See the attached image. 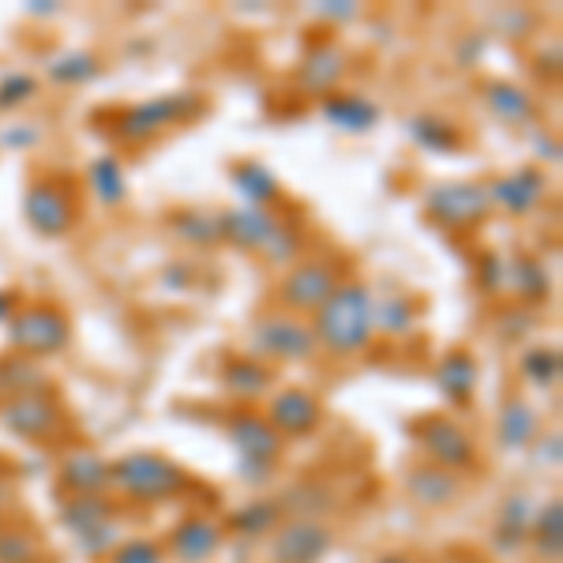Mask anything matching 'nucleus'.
Wrapping results in <instances>:
<instances>
[{"label":"nucleus","mask_w":563,"mask_h":563,"mask_svg":"<svg viewBox=\"0 0 563 563\" xmlns=\"http://www.w3.org/2000/svg\"><path fill=\"white\" fill-rule=\"evenodd\" d=\"M312 331L323 353L331 357H357L376 339V294L368 282L342 278L339 289L312 316Z\"/></svg>","instance_id":"nucleus-1"},{"label":"nucleus","mask_w":563,"mask_h":563,"mask_svg":"<svg viewBox=\"0 0 563 563\" xmlns=\"http://www.w3.org/2000/svg\"><path fill=\"white\" fill-rule=\"evenodd\" d=\"M192 488V477L174 459L154 451H132L109 462V493L129 504H169Z\"/></svg>","instance_id":"nucleus-2"},{"label":"nucleus","mask_w":563,"mask_h":563,"mask_svg":"<svg viewBox=\"0 0 563 563\" xmlns=\"http://www.w3.org/2000/svg\"><path fill=\"white\" fill-rule=\"evenodd\" d=\"M207 113V98L199 90H174V95H158L147 102H135L121 109L113 121V135L124 147H143V143L158 140L162 132L188 124Z\"/></svg>","instance_id":"nucleus-3"},{"label":"nucleus","mask_w":563,"mask_h":563,"mask_svg":"<svg viewBox=\"0 0 563 563\" xmlns=\"http://www.w3.org/2000/svg\"><path fill=\"white\" fill-rule=\"evenodd\" d=\"M249 350L252 357L267 361V365L271 361H312L320 353V342H316L312 320L267 308L249 327Z\"/></svg>","instance_id":"nucleus-4"},{"label":"nucleus","mask_w":563,"mask_h":563,"mask_svg":"<svg viewBox=\"0 0 563 563\" xmlns=\"http://www.w3.org/2000/svg\"><path fill=\"white\" fill-rule=\"evenodd\" d=\"M225 435H230L233 451L241 459V477L256 488L267 485L282 462V451H286V440L275 432V424L256 410H241L230 417Z\"/></svg>","instance_id":"nucleus-5"},{"label":"nucleus","mask_w":563,"mask_h":563,"mask_svg":"<svg viewBox=\"0 0 563 563\" xmlns=\"http://www.w3.org/2000/svg\"><path fill=\"white\" fill-rule=\"evenodd\" d=\"M71 342V323L65 308L38 301V305H20L15 316L8 320V346L23 357H53V353L68 350Z\"/></svg>","instance_id":"nucleus-6"},{"label":"nucleus","mask_w":563,"mask_h":563,"mask_svg":"<svg viewBox=\"0 0 563 563\" xmlns=\"http://www.w3.org/2000/svg\"><path fill=\"white\" fill-rule=\"evenodd\" d=\"M23 214H26V225H31L38 238H49V241L65 238L79 222L76 188H71L65 177H38L23 196Z\"/></svg>","instance_id":"nucleus-7"},{"label":"nucleus","mask_w":563,"mask_h":563,"mask_svg":"<svg viewBox=\"0 0 563 563\" xmlns=\"http://www.w3.org/2000/svg\"><path fill=\"white\" fill-rule=\"evenodd\" d=\"M339 282H342L339 263H334L331 256L297 260L278 286V308L282 312H294V316H305L308 320V316L320 312V305L334 294V289H339Z\"/></svg>","instance_id":"nucleus-8"},{"label":"nucleus","mask_w":563,"mask_h":563,"mask_svg":"<svg viewBox=\"0 0 563 563\" xmlns=\"http://www.w3.org/2000/svg\"><path fill=\"white\" fill-rule=\"evenodd\" d=\"M424 214L435 225L466 233L493 214V203H488V188L481 180H443L424 192Z\"/></svg>","instance_id":"nucleus-9"},{"label":"nucleus","mask_w":563,"mask_h":563,"mask_svg":"<svg viewBox=\"0 0 563 563\" xmlns=\"http://www.w3.org/2000/svg\"><path fill=\"white\" fill-rule=\"evenodd\" d=\"M413 435L424 451V462H432V466H443V470H451V474H466V470L477 466L474 435L462 429L455 417H448V413L424 417V421H417Z\"/></svg>","instance_id":"nucleus-10"},{"label":"nucleus","mask_w":563,"mask_h":563,"mask_svg":"<svg viewBox=\"0 0 563 563\" xmlns=\"http://www.w3.org/2000/svg\"><path fill=\"white\" fill-rule=\"evenodd\" d=\"M0 424L20 440H53L65 429V410H60L57 395L49 387L26 390V395L0 402Z\"/></svg>","instance_id":"nucleus-11"},{"label":"nucleus","mask_w":563,"mask_h":563,"mask_svg":"<svg viewBox=\"0 0 563 563\" xmlns=\"http://www.w3.org/2000/svg\"><path fill=\"white\" fill-rule=\"evenodd\" d=\"M334 549V526L327 519H282L271 538V563H320Z\"/></svg>","instance_id":"nucleus-12"},{"label":"nucleus","mask_w":563,"mask_h":563,"mask_svg":"<svg viewBox=\"0 0 563 563\" xmlns=\"http://www.w3.org/2000/svg\"><path fill=\"white\" fill-rule=\"evenodd\" d=\"M275 432L282 440H301V435H312L323 421V402L312 395L308 387H282L271 395L267 410H263Z\"/></svg>","instance_id":"nucleus-13"},{"label":"nucleus","mask_w":563,"mask_h":563,"mask_svg":"<svg viewBox=\"0 0 563 563\" xmlns=\"http://www.w3.org/2000/svg\"><path fill=\"white\" fill-rule=\"evenodd\" d=\"M485 188H488V203L511 218H522L538 211L541 199L549 196V174L541 166H519L504 177H493Z\"/></svg>","instance_id":"nucleus-14"},{"label":"nucleus","mask_w":563,"mask_h":563,"mask_svg":"<svg viewBox=\"0 0 563 563\" xmlns=\"http://www.w3.org/2000/svg\"><path fill=\"white\" fill-rule=\"evenodd\" d=\"M222 541H225L222 522L207 519V515H188V519L177 522L174 533L162 541V549H166L177 563H207L211 556H218Z\"/></svg>","instance_id":"nucleus-15"},{"label":"nucleus","mask_w":563,"mask_h":563,"mask_svg":"<svg viewBox=\"0 0 563 563\" xmlns=\"http://www.w3.org/2000/svg\"><path fill=\"white\" fill-rule=\"evenodd\" d=\"M342 76H346V53L339 49V42H312L297 65V87L308 95H334Z\"/></svg>","instance_id":"nucleus-16"},{"label":"nucleus","mask_w":563,"mask_h":563,"mask_svg":"<svg viewBox=\"0 0 563 563\" xmlns=\"http://www.w3.org/2000/svg\"><path fill=\"white\" fill-rule=\"evenodd\" d=\"M406 493L417 507L440 511V507H451L462 496V474H451V470L432 466V462H417L406 474Z\"/></svg>","instance_id":"nucleus-17"},{"label":"nucleus","mask_w":563,"mask_h":563,"mask_svg":"<svg viewBox=\"0 0 563 563\" xmlns=\"http://www.w3.org/2000/svg\"><path fill=\"white\" fill-rule=\"evenodd\" d=\"M222 387L241 402H256L275 387V368L267 361L252 357V353H230L222 361Z\"/></svg>","instance_id":"nucleus-18"},{"label":"nucleus","mask_w":563,"mask_h":563,"mask_svg":"<svg viewBox=\"0 0 563 563\" xmlns=\"http://www.w3.org/2000/svg\"><path fill=\"white\" fill-rule=\"evenodd\" d=\"M435 390L448 398L451 406H470L477 390V357L470 350H448L432 368Z\"/></svg>","instance_id":"nucleus-19"},{"label":"nucleus","mask_w":563,"mask_h":563,"mask_svg":"<svg viewBox=\"0 0 563 563\" xmlns=\"http://www.w3.org/2000/svg\"><path fill=\"white\" fill-rule=\"evenodd\" d=\"M275 222H278L275 211H267V207H244V203L218 214L222 244H233V249H241V252H260V244L267 241Z\"/></svg>","instance_id":"nucleus-20"},{"label":"nucleus","mask_w":563,"mask_h":563,"mask_svg":"<svg viewBox=\"0 0 563 563\" xmlns=\"http://www.w3.org/2000/svg\"><path fill=\"white\" fill-rule=\"evenodd\" d=\"M481 102L504 124H533V117H538V98L526 87L511 84V79H488V84H481Z\"/></svg>","instance_id":"nucleus-21"},{"label":"nucleus","mask_w":563,"mask_h":563,"mask_svg":"<svg viewBox=\"0 0 563 563\" xmlns=\"http://www.w3.org/2000/svg\"><path fill=\"white\" fill-rule=\"evenodd\" d=\"M323 117L327 124H334L339 132L350 135H365L379 124V106L372 98L357 95V90H334V95L323 98Z\"/></svg>","instance_id":"nucleus-22"},{"label":"nucleus","mask_w":563,"mask_h":563,"mask_svg":"<svg viewBox=\"0 0 563 563\" xmlns=\"http://www.w3.org/2000/svg\"><path fill=\"white\" fill-rule=\"evenodd\" d=\"M541 435V417L522 395H511L496 413V440L504 451H526Z\"/></svg>","instance_id":"nucleus-23"},{"label":"nucleus","mask_w":563,"mask_h":563,"mask_svg":"<svg viewBox=\"0 0 563 563\" xmlns=\"http://www.w3.org/2000/svg\"><path fill=\"white\" fill-rule=\"evenodd\" d=\"M60 485L68 496H106L109 493V459L98 451H71L60 462Z\"/></svg>","instance_id":"nucleus-24"},{"label":"nucleus","mask_w":563,"mask_h":563,"mask_svg":"<svg viewBox=\"0 0 563 563\" xmlns=\"http://www.w3.org/2000/svg\"><path fill=\"white\" fill-rule=\"evenodd\" d=\"M121 507H117L113 496H68L65 504H60V526L71 533V538H84V533L98 530V526H106L109 519H121Z\"/></svg>","instance_id":"nucleus-25"},{"label":"nucleus","mask_w":563,"mask_h":563,"mask_svg":"<svg viewBox=\"0 0 563 563\" xmlns=\"http://www.w3.org/2000/svg\"><path fill=\"white\" fill-rule=\"evenodd\" d=\"M530 522H533V504L526 496H507L493 522V549L511 556L530 541Z\"/></svg>","instance_id":"nucleus-26"},{"label":"nucleus","mask_w":563,"mask_h":563,"mask_svg":"<svg viewBox=\"0 0 563 563\" xmlns=\"http://www.w3.org/2000/svg\"><path fill=\"white\" fill-rule=\"evenodd\" d=\"M406 132H410V140L417 147L429 151V154H459L462 143H466L459 132V124L440 113H413L410 121H406Z\"/></svg>","instance_id":"nucleus-27"},{"label":"nucleus","mask_w":563,"mask_h":563,"mask_svg":"<svg viewBox=\"0 0 563 563\" xmlns=\"http://www.w3.org/2000/svg\"><path fill=\"white\" fill-rule=\"evenodd\" d=\"M230 180H233V188H238L244 207H267L271 211L275 199L282 196L278 177L271 174L263 162H238V166L230 169Z\"/></svg>","instance_id":"nucleus-28"},{"label":"nucleus","mask_w":563,"mask_h":563,"mask_svg":"<svg viewBox=\"0 0 563 563\" xmlns=\"http://www.w3.org/2000/svg\"><path fill=\"white\" fill-rule=\"evenodd\" d=\"M282 519H286V515H282L278 499H252V504L233 507V511L225 515L222 530L238 533V538H263V533H275Z\"/></svg>","instance_id":"nucleus-29"},{"label":"nucleus","mask_w":563,"mask_h":563,"mask_svg":"<svg viewBox=\"0 0 563 563\" xmlns=\"http://www.w3.org/2000/svg\"><path fill=\"white\" fill-rule=\"evenodd\" d=\"M87 188L102 207H121L129 199V174L117 154H98L87 166Z\"/></svg>","instance_id":"nucleus-30"},{"label":"nucleus","mask_w":563,"mask_h":563,"mask_svg":"<svg viewBox=\"0 0 563 563\" xmlns=\"http://www.w3.org/2000/svg\"><path fill=\"white\" fill-rule=\"evenodd\" d=\"M169 233L180 244H192V249H218L222 244V225H218L214 211H199V207H188V211H174L166 218Z\"/></svg>","instance_id":"nucleus-31"},{"label":"nucleus","mask_w":563,"mask_h":563,"mask_svg":"<svg viewBox=\"0 0 563 563\" xmlns=\"http://www.w3.org/2000/svg\"><path fill=\"white\" fill-rule=\"evenodd\" d=\"M507 286L519 294V301L526 308H538L544 297L552 294L549 267H544L538 256H515L511 263H507Z\"/></svg>","instance_id":"nucleus-32"},{"label":"nucleus","mask_w":563,"mask_h":563,"mask_svg":"<svg viewBox=\"0 0 563 563\" xmlns=\"http://www.w3.org/2000/svg\"><path fill=\"white\" fill-rule=\"evenodd\" d=\"M260 256L267 267L275 271H289L297 260H305V233L297 230L294 222H286V218L278 214V222L271 225L267 241L260 244Z\"/></svg>","instance_id":"nucleus-33"},{"label":"nucleus","mask_w":563,"mask_h":563,"mask_svg":"<svg viewBox=\"0 0 563 563\" xmlns=\"http://www.w3.org/2000/svg\"><path fill=\"white\" fill-rule=\"evenodd\" d=\"M45 76H49L57 87H84L90 79L102 76V57L90 49H68L45 65Z\"/></svg>","instance_id":"nucleus-34"},{"label":"nucleus","mask_w":563,"mask_h":563,"mask_svg":"<svg viewBox=\"0 0 563 563\" xmlns=\"http://www.w3.org/2000/svg\"><path fill=\"white\" fill-rule=\"evenodd\" d=\"M530 541L541 560H552V563L560 560V552H563V504L560 499H549V504L533 511Z\"/></svg>","instance_id":"nucleus-35"},{"label":"nucleus","mask_w":563,"mask_h":563,"mask_svg":"<svg viewBox=\"0 0 563 563\" xmlns=\"http://www.w3.org/2000/svg\"><path fill=\"white\" fill-rule=\"evenodd\" d=\"M45 387V372L38 368L34 357H23V353H8L0 357V402L15 395H26V390H42Z\"/></svg>","instance_id":"nucleus-36"},{"label":"nucleus","mask_w":563,"mask_h":563,"mask_svg":"<svg viewBox=\"0 0 563 563\" xmlns=\"http://www.w3.org/2000/svg\"><path fill=\"white\" fill-rule=\"evenodd\" d=\"M278 504L282 515H289V519H323L327 507H331V493L316 481H297L289 493L278 496Z\"/></svg>","instance_id":"nucleus-37"},{"label":"nucleus","mask_w":563,"mask_h":563,"mask_svg":"<svg viewBox=\"0 0 563 563\" xmlns=\"http://www.w3.org/2000/svg\"><path fill=\"white\" fill-rule=\"evenodd\" d=\"M42 538L23 522L0 526V563H38Z\"/></svg>","instance_id":"nucleus-38"},{"label":"nucleus","mask_w":563,"mask_h":563,"mask_svg":"<svg viewBox=\"0 0 563 563\" xmlns=\"http://www.w3.org/2000/svg\"><path fill=\"white\" fill-rule=\"evenodd\" d=\"M519 372L526 379H530L533 387L549 390L560 384V350L556 346H533L522 353L519 361Z\"/></svg>","instance_id":"nucleus-39"},{"label":"nucleus","mask_w":563,"mask_h":563,"mask_svg":"<svg viewBox=\"0 0 563 563\" xmlns=\"http://www.w3.org/2000/svg\"><path fill=\"white\" fill-rule=\"evenodd\" d=\"M38 76H31V71H8L4 79H0V113H15V109L31 106L34 98H38Z\"/></svg>","instance_id":"nucleus-40"},{"label":"nucleus","mask_w":563,"mask_h":563,"mask_svg":"<svg viewBox=\"0 0 563 563\" xmlns=\"http://www.w3.org/2000/svg\"><path fill=\"white\" fill-rule=\"evenodd\" d=\"M417 323V305L406 297H390V301H376V331L384 334H410Z\"/></svg>","instance_id":"nucleus-41"},{"label":"nucleus","mask_w":563,"mask_h":563,"mask_svg":"<svg viewBox=\"0 0 563 563\" xmlns=\"http://www.w3.org/2000/svg\"><path fill=\"white\" fill-rule=\"evenodd\" d=\"M109 563H166V549L154 538H124L109 552Z\"/></svg>","instance_id":"nucleus-42"},{"label":"nucleus","mask_w":563,"mask_h":563,"mask_svg":"<svg viewBox=\"0 0 563 563\" xmlns=\"http://www.w3.org/2000/svg\"><path fill=\"white\" fill-rule=\"evenodd\" d=\"M121 541H124V526H121V519H109L106 526H98V530L84 533V538H79V549H84L87 556H106V560H109V552H113Z\"/></svg>","instance_id":"nucleus-43"},{"label":"nucleus","mask_w":563,"mask_h":563,"mask_svg":"<svg viewBox=\"0 0 563 563\" xmlns=\"http://www.w3.org/2000/svg\"><path fill=\"white\" fill-rule=\"evenodd\" d=\"M538 323V312L533 308H526V305H519V308H507L504 316H499V323H496V331H499V339H522L530 327Z\"/></svg>","instance_id":"nucleus-44"},{"label":"nucleus","mask_w":563,"mask_h":563,"mask_svg":"<svg viewBox=\"0 0 563 563\" xmlns=\"http://www.w3.org/2000/svg\"><path fill=\"white\" fill-rule=\"evenodd\" d=\"M312 15L331 26H342V23L357 20L361 4H353V0H320V4H312Z\"/></svg>","instance_id":"nucleus-45"},{"label":"nucleus","mask_w":563,"mask_h":563,"mask_svg":"<svg viewBox=\"0 0 563 563\" xmlns=\"http://www.w3.org/2000/svg\"><path fill=\"white\" fill-rule=\"evenodd\" d=\"M538 23L533 20V12H522V8H504V12L496 15V31L507 34V38H526V31Z\"/></svg>","instance_id":"nucleus-46"},{"label":"nucleus","mask_w":563,"mask_h":563,"mask_svg":"<svg viewBox=\"0 0 563 563\" xmlns=\"http://www.w3.org/2000/svg\"><path fill=\"white\" fill-rule=\"evenodd\" d=\"M477 275H481V289H485V294H499V289H504V282H507V267H504V260H499L496 252H488V256H481Z\"/></svg>","instance_id":"nucleus-47"},{"label":"nucleus","mask_w":563,"mask_h":563,"mask_svg":"<svg viewBox=\"0 0 563 563\" xmlns=\"http://www.w3.org/2000/svg\"><path fill=\"white\" fill-rule=\"evenodd\" d=\"M560 451H563V435H560V429L544 432L541 440H538V462H541V466H560Z\"/></svg>","instance_id":"nucleus-48"},{"label":"nucleus","mask_w":563,"mask_h":563,"mask_svg":"<svg viewBox=\"0 0 563 563\" xmlns=\"http://www.w3.org/2000/svg\"><path fill=\"white\" fill-rule=\"evenodd\" d=\"M38 140H42V132L34 129V124H12V129L0 135V143H4V147H34Z\"/></svg>","instance_id":"nucleus-49"},{"label":"nucleus","mask_w":563,"mask_h":563,"mask_svg":"<svg viewBox=\"0 0 563 563\" xmlns=\"http://www.w3.org/2000/svg\"><path fill=\"white\" fill-rule=\"evenodd\" d=\"M481 49H485V34H470L466 42L455 49V57H459V65L462 68H477V60H481Z\"/></svg>","instance_id":"nucleus-50"},{"label":"nucleus","mask_w":563,"mask_h":563,"mask_svg":"<svg viewBox=\"0 0 563 563\" xmlns=\"http://www.w3.org/2000/svg\"><path fill=\"white\" fill-rule=\"evenodd\" d=\"M15 294H8V289H0V323H8L15 316Z\"/></svg>","instance_id":"nucleus-51"},{"label":"nucleus","mask_w":563,"mask_h":563,"mask_svg":"<svg viewBox=\"0 0 563 563\" xmlns=\"http://www.w3.org/2000/svg\"><path fill=\"white\" fill-rule=\"evenodd\" d=\"M376 563H421V560H417L413 552H384Z\"/></svg>","instance_id":"nucleus-52"},{"label":"nucleus","mask_w":563,"mask_h":563,"mask_svg":"<svg viewBox=\"0 0 563 563\" xmlns=\"http://www.w3.org/2000/svg\"><path fill=\"white\" fill-rule=\"evenodd\" d=\"M31 12L34 15H57L60 4H57V0H42V4H31Z\"/></svg>","instance_id":"nucleus-53"},{"label":"nucleus","mask_w":563,"mask_h":563,"mask_svg":"<svg viewBox=\"0 0 563 563\" xmlns=\"http://www.w3.org/2000/svg\"><path fill=\"white\" fill-rule=\"evenodd\" d=\"M8 499H12V481L0 477V511H4V507H8Z\"/></svg>","instance_id":"nucleus-54"},{"label":"nucleus","mask_w":563,"mask_h":563,"mask_svg":"<svg viewBox=\"0 0 563 563\" xmlns=\"http://www.w3.org/2000/svg\"><path fill=\"white\" fill-rule=\"evenodd\" d=\"M4 522H8V515H4V511H0V526H4Z\"/></svg>","instance_id":"nucleus-55"}]
</instances>
